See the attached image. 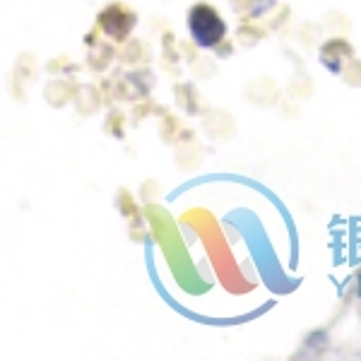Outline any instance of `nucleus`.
<instances>
[{"label": "nucleus", "mask_w": 361, "mask_h": 361, "mask_svg": "<svg viewBox=\"0 0 361 361\" xmlns=\"http://www.w3.org/2000/svg\"><path fill=\"white\" fill-rule=\"evenodd\" d=\"M188 29H190V37L195 39V44L202 46V49L217 46L226 34L224 20L214 13L212 8H207V5H195V8L190 10Z\"/></svg>", "instance_id": "1"}, {"label": "nucleus", "mask_w": 361, "mask_h": 361, "mask_svg": "<svg viewBox=\"0 0 361 361\" xmlns=\"http://www.w3.org/2000/svg\"><path fill=\"white\" fill-rule=\"evenodd\" d=\"M102 27L106 34H111L114 39H123L128 32L133 29V17L121 8H109L106 13L102 15Z\"/></svg>", "instance_id": "2"}]
</instances>
